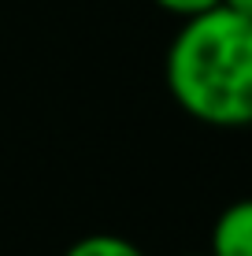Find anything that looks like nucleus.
I'll return each instance as SVG.
<instances>
[{
    "label": "nucleus",
    "instance_id": "6",
    "mask_svg": "<svg viewBox=\"0 0 252 256\" xmlns=\"http://www.w3.org/2000/svg\"><path fill=\"white\" fill-rule=\"evenodd\" d=\"M182 256H208V252H182Z\"/></svg>",
    "mask_w": 252,
    "mask_h": 256
},
{
    "label": "nucleus",
    "instance_id": "4",
    "mask_svg": "<svg viewBox=\"0 0 252 256\" xmlns=\"http://www.w3.org/2000/svg\"><path fill=\"white\" fill-rule=\"evenodd\" d=\"M160 12L175 15V19H193V15L201 12H212V8H219L223 0H152Z\"/></svg>",
    "mask_w": 252,
    "mask_h": 256
},
{
    "label": "nucleus",
    "instance_id": "1",
    "mask_svg": "<svg viewBox=\"0 0 252 256\" xmlns=\"http://www.w3.org/2000/svg\"><path fill=\"white\" fill-rule=\"evenodd\" d=\"M163 82L178 112L201 126H252V19L223 4L182 19L163 56Z\"/></svg>",
    "mask_w": 252,
    "mask_h": 256
},
{
    "label": "nucleus",
    "instance_id": "2",
    "mask_svg": "<svg viewBox=\"0 0 252 256\" xmlns=\"http://www.w3.org/2000/svg\"><path fill=\"white\" fill-rule=\"evenodd\" d=\"M208 256H252V197H238L215 216Z\"/></svg>",
    "mask_w": 252,
    "mask_h": 256
},
{
    "label": "nucleus",
    "instance_id": "5",
    "mask_svg": "<svg viewBox=\"0 0 252 256\" xmlns=\"http://www.w3.org/2000/svg\"><path fill=\"white\" fill-rule=\"evenodd\" d=\"M223 8H230V12L245 15V19H252V0H223Z\"/></svg>",
    "mask_w": 252,
    "mask_h": 256
},
{
    "label": "nucleus",
    "instance_id": "3",
    "mask_svg": "<svg viewBox=\"0 0 252 256\" xmlns=\"http://www.w3.org/2000/svg\"><path fill=\"white\" fill-rule=\"evenodd\" d=\"M63 256H149L134 238L115 234V230H93L74 238L71 245L63 249Z\"/></svg>",
    "mask_w": 252,
    "mask_h": 256
}]
</instances>
